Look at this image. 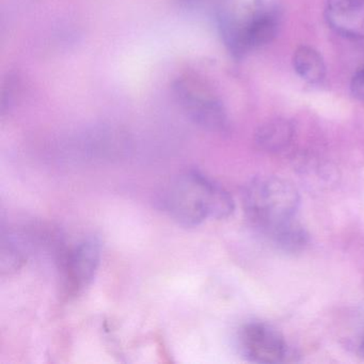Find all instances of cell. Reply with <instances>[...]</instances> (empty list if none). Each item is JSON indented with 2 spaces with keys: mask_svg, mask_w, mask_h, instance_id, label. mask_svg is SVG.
Masks as SVG:
<instances>
[{
  "mask_svg": "<svg viewBox=\"0 0 364 364\" xmlns=\"http://www.w3.org/2000/svg\"><path fill=\"white\" fill-rule=\"evenodd\" d=\"M25 261V255L22 248L18 246L16 240L11 237H3L1 240V269L3 272L16 270Z\"/></svg>",
  "mask_w": 364,
  "mask_h": 364,
  "instance_id": "9",
  "label": "cell"
},
{
  "mask_svg": "<svg viewBox=\"0 0 364 364\" xmlns=\"http://www.w3.org/2000/svg\"><path fill=\"white\" fill-rule=\"evenodd\" d=\"M181 1L193 9H204L210 6L216 5L217 0H181Z\"/></svg>",
  "mask_w": 364,
  "mask_h": 364,
  "instance_id": "11",
  "label": "cell"
},
{
  "mask_svg": "<svg viewBox=\"0 0 364 364\" xmlns=\"http://www.w3.org/2000/svg\"><path fill=\"white\" fill-rule=\"evenodd\" d=\"M293 65L298 75L310 84H317L325 77V61L321 55L310 46H300L296 50Z\"/></svg>",
  "mask_w": 364,
  "mask_h": 364,
  "instance_id": "8",
  "label": "cell"
},
{
  "mask_svg": "<svg viewBox=\"0 0 364 364\" xmlns=\"http://www.w3.org/2000/svg\"><path fill=\"white\" fill-rule=\"evenodd\" d=\"M299 203L296 187L278 176L253 178L242 191L247 217L270 240L297 223Z\"/></svg>",
  "mask_w": 364,
  "mask_h": 364,
  "instance_id": "2",
  "label": "cell"
},
{
  "mask_svg": "<svg viewBox=\"0 0 364 364\" xmlns=\"http://www.w3.org/2000/svg\"><path fill=\"white\" fill-rule=\"evenodd\" d=\"M101 262V244L95 237L85 238L61 259L65 289L72 295L84 291L95 278Z\"/></svg>",
  "mask_w": 364,
  "mask_h": 364,
  "instance_id": "5",
  "label": "cell"
},
{
  "mask_svg": "<svg viewBox=\"0 0 364 364\" xmlns=\"http://www.w3.org/2000/svg\"><path fill=\"white\" fill-rule=\"evenodd\" d=\"M294 137L291 123L284 119H274L262 125L255 140L262 150L267 152H281L291 144Z\"/></svg>",
  "mask_w": 364,
  "mask_h": 364,
  "instance_id": "7",
  "label": "cell"
},
{
  "mask_svg": "<svg viewBox=\"0 0 364 364\" xmlns=\"http://www.w3.org/2000/svg\"><path fill=\"white\" fill-rule=\"evenodd\" d=\"M176 97L189 118L208 131L223 132L228 118L223 104L204 90L195 80H181L176 86Z\"/></svg>",
  "mask_w": 364,
  "mask_h": 364,
  "instance_id": "4",
  "label": "cell"
},
{
  "mask_svg": "<svg viewBox=\"0 0 364 364\" xmlns=\"http://www.w3.org/2000/svg\"><path fill=\"white\" fill-rule=\"evenodd\" d=\"M325 18L338 35L364 39V0H328Z\"/></svg>",
  "mask_w": 364,
  "mask_h": 364,
  "instance_id": "6",
  "label": "cell"
},
{
  "mask_svg": "<svg viewBox=\"0 0 364 364\" xmlns=\"http://www.w3.org/2000/svg\"><path fill=\"white\" fill-rule=\"evenodd\" d=\"M351 91L355 97L364 100V68L353 76L351 80Z\"/></svg>",
  "mask_w": 364,
  "mask_h": 364,
  "instance_id": "10",
  "label": "cell"
},
{
  "mask_svg": "<svg viewBox=\"0 0 364 364\" xmlns=\"http://www.w3.org/2000/svg\"><path fill=\"white\" fill-rule=\"evenodd\" d=\"M238 343L242 355L253 363H287L295 360L284 336L265 323H246L240 329Z\"/></svg>",
  "mask_w": 364,
  "mask_h": 364,
  "instance_id": "3",
  "label": "cell"
},
{
  "mask_svg": "<svg viewBox=\"0 0 364 364\" xmlns=\"http://www.w3.org/2000/svg\"><path fill=\"white\" fill-rule=\"evenodd\" d=\"M163 208L178 225L195 228L208 219L228 218L234 210L230 193L198 170L176 176L163 196Z\"/></svg>",
  "mask_w": 364,
  "mask_h": 364,
  "instance_id": "1",
  "label": "cell"
},
{
  "mask_svg": "<svg viewBox=\"0 0 364 364\" xmlns=\"http://www.w3.org/2000/svg\"><path fill=\"white\" fill-rule=\"evenodd\" d=\"M360 351H361V355H363L364 358V338H362L361 345H360Z\"/></svg>",
  "mask_w": 364,
  "mask_h": 364,
  "instance_id": "12",
  "label": "cell"
}]
</instances>
